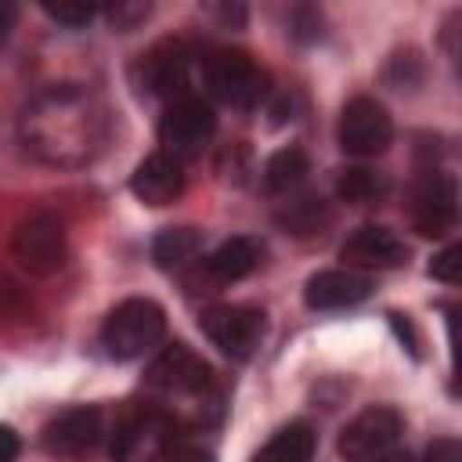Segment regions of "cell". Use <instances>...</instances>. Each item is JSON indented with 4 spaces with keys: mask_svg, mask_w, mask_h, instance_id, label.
<instances>
[{
    "mask_svg": "<svg viewBox=\"0 0 462 462\" xmlns=\"http://www.w3.org/2000/svg\"><path fill=\"white\" fill-rule=\"evenodd\" d=\"M22 148L54 170L94 162L112 137V112L83 83H54L32 94L18 116Z\"/></svg>",
    "mask_w": 462,
    "mask_h": 462,
    "instance_id": "obj_1",
    "label": "cell"
},
{
    "mask_svg": "<svg viewBox=\"0 0 462 462\" xmlns=\"http://www.w3.org/2000/svg\"><path fill=\"white\" fill-rule=\"evenodd\" d=\"M162 336H166V310L144 296L116 303L101 325V346L116 361L144 357L162 343Z\"/></svg>",
    "mask_w": 462,
    "mask_h": 462,
    "instance_id": "obj_2",
    "label": "cell"
},
{
    "mask_svg": "<svg viewBox=\"0 0 462 462\" xmlns=\"http://www.w3.org/2000/svg\"><path fill=\"white\" fill-rule=\"evenodd\" d=\"M199 83L206 101L227 108H253L267 94V76L245 51H209L199 58Z\"/></svg>",
    "mask_w": 462,
    "mask_h": 462,
    "instance_id": "obj_3",
    "label": "cell"
},
{
    "mask_svg": "<svg viewBox=\"0 0 462 462\" xmlns=\"http://www.w3.org/2000/svg\"><path fill=\"white\" fill-rule=\"evenodd\" d=\"M173 437H177V419L166 408L130 404L119 411L108 433V451L116 462H152L162 458Z\"/></svg>",
    "mask_w": 462,
    "mask_h": 462,
    "instance_id": "obj_4",
    "label": "cell"
},
{
    "mask_svg": "<svg viewBox=\"0 0 462 462\" xmlns=\"http://www.w3.org/2000/svg\"><path fill=\"white\" fill-rule=\"evenodd\" d=\"M217 134V112L202 94H188L166 105L159 119V152L173 159H195Z\"/></svg>",
    "mask_w": 462,
    "mask_h": 462,
    "instance_id": "obj_5",
    "label": "cell"
},
{
    "mask_svg": "<svg viewBox=\"0 0 462 462\" xmlns=\"http://www.w3.org/2000/svg\"><path fill=\"white\" fill-rule=\"evenodd\" d=\"M199 79V54L184 40H162L137 61V83L166 101L188 97Z\"/></svg>",
    "mask_w": 462,
    "mask_h": 462,
    "instance_id": "obj_6",
    "label": "cell"
},
{
    "mask_svg": "<svg viewBox=\"0 0 462 462\" xmlns=\"http://www.w3.org/2000/svg\"><path fill=\"white\" fill-rule=\"evenodd\" d=\"M11 253H14V260L29 274H54V271H61L65 256H69L65 224L54 213H47V209L29 213L11 231Z\"/></svg>",
    "mask_w": 462,
    "mask_h": 462,
    "instance_id": "obj_7",
    "label": "cell"
},
{
    "mask_svg": "<svg viewBox=\"0 0 462 462\" xmlns=\"http://www.w3.org/2000/svg\"><path fill=\"white\" fill-rule=\"evenodd\" d=\"M339 148L354 159H375L393 141V119L375 97H350L339 112Z\"/></svg>",
    "mask_w": 462,
    "mask_h": 462,
    "instance_id": "obj_8",
    "label": "cell"
},
{
    "mask_svg": "<svg viewBox=\"0 0 462 462\" xmlns=\"http://www.w3.org/2000/svg\"><path fill=\"white\" fill-rule=\"evenodd\" d=\"M199 325L209 336V343L220 346V354L235 357V361L253 357V350L263 339V314L256 307H242V303H213L202 310Z\"/></svg>",
    "mask_w": 462,
    "mask_h": 462,
    "instance_id": "obj_9",
    "label": "cell"
},
{
    "mask_svg": "<svg viewBox=\"0 0 462 462\" xmlns=\"http://www.w3.org/2000/svg\"><path fill=\"white\" fill-rule=\"evenodd\" d=\"M148 386L162 397H202L213 390V372L191 346L170 343L148 365Z\"/></svg>",
    "mask_w": 462,
    "mask_h": 462,
    "instance_id": "obj_10",
    "label": "cell"
},
{
    "mask_svg": "<svg viewBox=\"0 0 462 462\" xmlns=\"http://www.w3.org/2000/svg\"><path fill=\"white\" fill-rule=\"evenodd\" d=\"M458 220V188L451 173L426 170L411 188V224L426 238H440Z\"/></svg>",
    "mask_w": 462,
    "mask_h": 462,
    "instance_id": "obj_11",
    "label": "cell"
},
{
    "mask_svg": "<svg viewBox=\"0 0 462 462\" xmlns=\"http://www.w3.org/2000/svg\"><path fill=\"white\" fill-rule=\"evenodd\" d=\"M401 433H404V419L386 408V404H375V408H365L357 419H350L339 433V455L346 462H368L390 448L401 444Z\"/></svg>",
    "mask_w": 462,
    "mask_h": 462,
    "instance_id": "obj_12",
    "label": "cell"
},
{
    "mask_svg": "<svg viewBox=\"0 0 462 462\" xmlns=\"http://www.w3.org/2000/svg\"><path fill=\"white\" fill-rule=\"evenodd\" d=\"M105 440V419L97 408H69L43 426V448L58 458H87Z\"/></svg>",
    "mask_w": 462,
    "mask_h": 462,
    "instance_id": "obj_13",
    "label": "cell"
},
{
    "mask_svg": "<svg viewBox=\"0 0 462 462\" xmlns=\"http://www.w3.org/2000/svg\"><path fill=\"white\" fill-rule=\"evenodd\" d=\"M339 260L350 271H386V267H401L408 260V245L390 227L365 224L339 245Z\"/></svg>",
    "mask_w": 462,
    "mask_h": 462,
    "instance_id": "obj_14",
    "label": "cell"
},
{
    "mask_svg": "<svg viewBox=\"0 0 462 462\" xmlns=\"http://www.w3.org/2000/svg\"><path fill=\"white\" fill-rule=\"evenodd\" d=\"M130 191L144 206H170L184 191V162L173 159V155H166V152L144 155L137 162L134 177H130Z\"/></svg>",
    "mask_w": 462,
    "mask_h": 462,
    "instance_id": "obj_15",
    "label": "cell"
},
{
    "mask_svg": "<svg viewBox=\"0 0 462 462\" xmlns=\"http://www.w3.org/2000/svg\"><path fill=\"white\" fill-rule=\"evenodd\" d=\"M368 292H372L368 274L350 271V267H332V271H318L307 282L303 300L310 310H346V307H357L361 300H368Z\"/></svg>",
    "mask_w": 462,
    "mask_h": 462,
    "instance_id": "obj_16",
    "label": "cell"
},
{
    "mask_svg": "<svg viewBox=\"0 0 462 462\" xmlns=\"http://www.w3.org/2000/svg\"><path fill=\"white\" fill-rule=\"evenodd\" d=\"M260 263V245L253 238H227L220 242L209 256H206V274L220 285H231V282H242L253 267Z\"/></svg>",
    "mask_w": 462,
    "mask_h": 462,
    "instance_id": "obj_17",
    "label": "cell"
},
{
    "mask_svg": "<svg viewBox=\"0 0 462 462\" xmlns=\"http://www.w3.org/2000/svg\"><path fill=\"white\" fill-rule=\"evenodd\" d=\"M314 448H318V433L307 422H289L253 455V462H310Z\"/></svg>",
    "mask_w": 462,
    "mask_h": 462,
    "instance_id": "obj_18",
    "label": "cell"
},
{
    "mask_svg": "<svg viewBox=\"0 0 462 462\" xmlns=\"http://www.w3.org/2000/svg\"><path fill=\"white\" fill-rule=\"evenodd\" d=\"M386 191H390L386 173L368 170V166H346V170H339V177H336V195H339L343 202H354V206L379 202Z\"/></svg>",
    "mask_w": 462,
    "mask_h": 462,
    "instance_id": "obj_19",
    "label": "cell"
},
{
    "mask_svg": "<svg viewBox=\"0 0 462 462\" xmlns=\"http://www.w3.org/2000/svg\"><path fill=\"white\" fill-rule=\"evenodd\" d=\"M307 173H310L307 155H303L300 148H282V152H274V155L267 159V166H263V188L274 191V195H289V191H296V188L303 184Z\"/></svg>",
    "mask_w": 462,
    "mask_h": 462,
    "instance_id": "obj_20",
    "label": "cell"
},
{
    "mask_svg": "<svg viewBox=\"0 0 462 462\" xmlns=\"http://www.w3.org/2000/svg\"><path fill=\"white\" fill-rule=\"evenodd\" d=\"M199 249H202V238H199V231H191V227H166V231H159L155 242H152V256H155V263L166 267V271L184 267L188 260L199 256Z\"/></svg>",
    "mask_w": 462,
    "mask_h": 462,
    "instance_id": "obj_21",
    "label": "cell"
},
{
    "mask_svg": "<svg viewBox=\"0 0 462 462\" xmlns=\"http://www.w3.org/2000/svg\"><path fill=\"white\" fill-rule=\"evenodd\" d=\"M278 220H282L289 231H296V235H314L318 227H325V224L332 220V209H328L325 199H318V195H300V199H292V202L278 213Z\"/></svg>",
    "mask_w": 462,
    "mask_h": 462,
    "instance_id": "obj_22",
    "label": "cell"
},
{
    "mask_svg": "<svg viewBox=\"0 0 462 462\" xmlns=\"http://www.w3.org/2000/svg\"><path fill=\"white\" fill-rule=\"evenodd\" d=\"M43 14H47V18H54L58 25L79 29V25H87V22L97 14V7H94V4H83V0H65V4H47V7H43Z\"/></svg>",
    "mask_w": 462,
    "mask_h": 462,
    "instance_id": "obj_23",
    "label": "cell"
},
{
    "mask_svg": "<svg viewBox=\"0 0 462 462\" xmlns=\"http://www.w3.org/2000/svg\"><path fill=\"white\" fill-rule=\"evenodd\" d=\"M430 274L440 278V282H448V285H455V282L462 278V245L440 249V253L433 256V263H430Z\"/></svg>",
    "mask_w": 462,
    "mask_h": 462,
    "instance_id": "obj_24",
    "label": "cell"
},
{
    "mask_svg": "<svg viewBox=\"0 0 462 462\" xmlns=\"http://www.w3.org/2000/svg\"><path fill=\"white\" fill-rule=\"evenodd\" d=\"M162 462H217L209 448L195 444V440H184L180 433L170 440V448L162 451Z\"/></svg>",
    "mask_w": 462,
    "mask_h": 462,
    "instance_id": "obj_25",
    "label": "cell"
},
{
    "mask_svg": "<svg viewBox=\"0 0 462 462\" xmlns=\"http://www.w3.org/2000/svg\"><path fill=\"white\" fill-rule=\"evenodd\" d=\"M152 14V7L148 4H112V7H105V18L119 29V32H130L137 22H144Z\"/></svg>",
    "mask_w": 462,
    "mask_h": 462,
    "instance_id": "obj_26",
    "label": "cell"
},
{
    "mask_svg": "<svg viewBox=\"0 0 462 462\" xmlns=\"http://www.w3.org/2000/svg\"><path fill=\"white\" fill-rule=\"evenodd\" d=\"M422 462H462V444H458L455 437H437V440L426 448Z\"/></svg>",
    "mask_w": 462,
    "mask_h": 462,
    "instance_id": "obj_27",
    "label": "cell"
},
{
    "mask_svg": "<svg viewBox=\"0 0 462 462\" xmlns=\"http://www.w3.org/2000/svg\"><path fill=\"white\" fill-rule=\"evenodd\" d=\"M14 310H22V292L7 274H0V318H7Z\"/></svg>",
    "mask_w": 462,
    "mask_h": 462,
    "instance_id": "obj_28",
    "label": "cell"
},
{
    "mask_svg": "<svg viewBox=\"0 0 462 462\" xmlns=\"http://www.w3.org/2000/svg\"><path fill=\"white\" fill-rule=\"evenodd\" d=\"M14 25H18V4H11V0H0V51H4V43L11 40Z\"/></svg>",
    "mask_w": 462,
    "mask_h": 462,
    "instance_id": "obj_29",
    "label": "cell"
},
{
    "mask_svg": "<svg viewBox=\"0 0 462 462\" xmlns=\"http://www.w3.org/2000/svg\"><path fill=\"white\" fill-rule=\"evenodd\" d=\"M18 451H22L18 433H14L11 426H0V462H14V458H18Z\"/></svg>",
    "mask_w": 462,
    "mask_h": 462,
    "instance_id": "obj_30",
    "label": "cell"
},
{
    "mask_svg": "<svg viewBox=\"0 0 462 462\" xmlns=\"http://www.w3.org/2000/svg\"><path fill=\"white\" fill-rule=\"evenodd\" d=\"M368 462H415V458H411L408 448L397 444V448H390V451H383V455H375V458H368Z\"/></svg>",
    "mask_w": 462,
    "mask_h": 462,
    "instance_id": "obj_31",
    "label": "cell"
}]
</instances>
